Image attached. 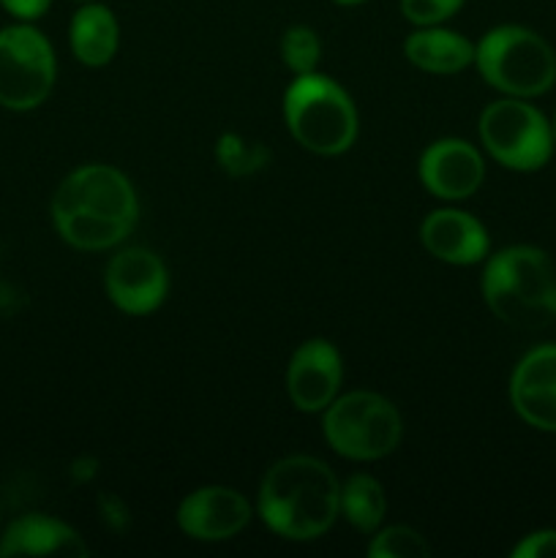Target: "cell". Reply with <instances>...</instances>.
<instances>
[{
    "label": "cell",
    "instance_id": "6da1fadb",
    "mask_svg": "<svg viewBox=\"0 0 556 558\" xmlns=\"http://www.w3.org/2000/svg\"><path fill=\"white\" fill-rule=\"evenodd\" d=\"M140 199L120 169L87 163L74 169L52 196V221L60 238L80 251H107L136 227Z\"/></svg>",
    "mask_w": 556,
    "mask_h": 558
},
{
    "label": "cell",
    "instance_id": "7a4b0ae2",
    "mask_svg": "<svg viewBox=\"0 0 556 558\" xmlns=\"http://www.w3.org/2000/svg\"><path fill=\"white\" fill-rule=\"evenodd\" d=\"M256 510L273 534L311 543L330 532L341 515V483L319 458L287 456L262 477Z\"/></svg>",
    "mask_w": 556,
    "mask_h": 558
},
{
    "label": "cell",
    "instance_id": "3957f363",
    "mask_svg": "<svg viewBox=\"0 0 556 558\" xmlns=\"http://www.w3.org/2000/svg\"><path fill=\"white\" fill-rule=\"evenodd\" d=\"M483 298L507 327L543 330L556 319L554 259L534 245L501 248L485 265Z\"/></svg>",
    "mask_w": 556,
    "mask_h": 558
},
{
    "label": "cell",
    "instance_id": "277c9868",
    "mask_svg": "<svg viewBox=\"0 0 556 558\" xmlns=\"http://www.w3.org/2000/svg\"><path fill=\"white\" fill-rule=\"evenodd\" d=\"M289 134L316 156H341L358 140V109L338 82L325 74H300L283 96Z\"/></svg>",
    "mask_w": 556,
    "mask_h": 558
},
{
    "label": "cell",
    "instance_id": "5b68a950",
    "mask_svg": "<svg viewBox=\"0 0 556 558\" xmlns=\"http://www.w3.org/2000/svg\"><path fill=\"white\" fill-rule=\"evenodd\" d=\"M474 65L491 87L512 98H534L556 82V52L540 33L499 25L474 47Z\"/></svg>",
    "mask_w": 556,
    "mask_h": 558
},
{
    "label": "cell",
    "instance_id": "8992f818",
    "mask_svg": "<svg viewBox=\"0 0 556 558\" xmlns=\"http://www.w3.org/2000/svg\"><path fill=\"white\" fill-rule=\"evenodd\" d=\"M322 430L333 450L349 461H379L390 456L403 436L398 409L379 392L354 390L338 396L322 417Z\"/></svg>",
    "mask_w": 556,
    "mask_h": 558
},
{
    "label": "cell",
    "instance_id": "52a82bcc",
    "mask_svg": "<svg viewBox=\"0 0 556 558\" xmlns=\"http://www.w3.org/2000/svg\"><path fill=\"white\" fill-rule=\"evenodd\" d=\"M480 140L491 158L516 172H534L545 167L554 153V129L545 114L523 98H501L480 114Z\"/></svg>",
    "mask_w": 556,
    "mask_h": 558
},
{
    "label": "cell",
    "instance_id": "ba28073f",
    "mask_svg": "<svg viewBox=\"0 0 556 558\" xmlns=\"http://www.w3.org/2000/svg\"><path fill=\"white\" fill-rule=\"evenodd\" d=\"M55 85V52L41 31L11 25L0 31V107L27 112L47 101Z\"/></svg>",
    "mask_w": 556,
    "mask_h": 558
},
{
    "label": "cell",
    "instance_id": "9c48e42d",
    "mask_svg": "<svg viewBox=\"0 0 556 558\" xmlns=\"http://www.w3.org/2000/svg\"><path fill=\"white\" fill-rule=\"evenodd\" d=\"M104 287H107L109 300L123 314L147 316L161 308V303L167 300L169 272L161 256L134 245V248L118 251L109 259Z\"/></svg>",
    "mask_w": 556,
    "mask_h": 558
},
{
    "label": "cell",
    "instance_id": "30bf717a",
    "mask_svg": "<svg viewBox=\"0 0 556 558\" xmlns=\"http://www.w3.org/2000/svg\"><path fill=\"white\" fill-rule=\"evenodd\" d=\"M251 523V501L227 485H205L180 501L178 526L200 543H223Z\"/></svg>",
    "mask_w": 556,
    "mask_h": 558
},
{
    "label": "cell",
    "instance_id": "8fae6325",
    "mask_svg": "<svg viewBox=\"0 0 556 558\" xmlns=\"http://www.w3.org/2000/svg\"><path fill=\"white\" fill-rule=\"evenodd\" d=\"M343 379L341 354L325 338H311L294 349L287 368V390L300 412H325L338 398Z\"/></svg>",
    "mask_w": 556,
    "mask_h": 558
},
{
    "label": "cell",
    "instance_id": "7c38bea8",
    "mask_svg": "<svg viewBox=\"0 0 556 558\" xmlns=\"http://www.w3.org/2000/svg\"><path fill=\"white\" fill-rule=\"evenodd\" d=\"M418 172L420 183L425 185L428 194L458 202L472 196L483 185L485 163L478 147L458 136H447V140H436L425 147Z\"/></svg>",
    "mask_w": 556,
    "mask_h": 558
},
{
    "label": "cell",
    "instance_id": "4fadbf2b",
    "mask_svg": "<svg viewBox=\"0 0 556 558\" xmlns=\"http://www.w3.org/2000/svg\"><path fill=\"white\" fill-rule=\"evenodd\" d=\"M510 403L523 423L556 434V343L523 354L510 376Z\"/></svg>",
    "mask_w": 556,
    "mask_h": 558
},
{
    "label": "cell",
    "instance_id": "5bb4252c",
    "mask_svg": "<svg viewBox=\"0 0 556 558\" xmlns=\"http://www.w3.org/2000/svg\"><path fill=\"white\" fill-rule=\"evenodd\" d=\"M420 240L434 259L461 267L483 262L491 248V238L483 223L472 213L452 210V207L428 213L420 223Z\"/></svg>",
    "mask_w": 556,
    "mask_h": 558
},
{
    "label": "cell",
    "instance_id": "9a60e30c",
    "mask_svg": "<svg viewBox=\"0 0 556 558\" xmlns=\"http://www.w3.org/2000/svg\"><path fill=\"white\" fill-rule=\"evenodd\" d=\"M0 556H87V545L63 521L49 515L20 518L0 537Z\"/></svg>",
    "mask_w": 556,
    "mask_h": 558
},
{
    "label": "cell",
    "instance_id": "2e32d148",
    "mask_svg": "<svg viewBox=\"0 0 556 558\" xmlns=\"http://www.w3.org/2000/svg\"><path fill=\"white\" fill-rule=\"evenodd\" d=\"M403 54L412 65L428 74H458L474 63V44L467 36L447 27H418L403 41Z\"/></svg>",
    "mask_w": 556,
    "mask_h": 558
},
{
    "label": "cell",
    "instance_id": "e0dca14e",
    "mask_svg": "<svg viewBox=\"0 0 556 558\" xmlns=\"http://www.w3.org/2000/svg\"><path fill=\"white\" fill-rule=\"evenodd\" d=\"M69 41L80 63L90 65V69L107 65L120 47L118 16L112 14L109 5L87 0L71 20Z\"/></svg>",
    "mask_w": 556,
    "mask_h": 558
},
{
    "label": "cell",
    "instance_id": "ac0fdd59",
    "mask_svg": "<svg viewBox=\"0 0 556 558\" xmlns=\"http://www.w3.org/2000/svg\"><path fill=\"white\" fill-rule=\"evenodd\" d=\"M387 512L385 488L371 474H352L341 485V515L360 534H374Z\"/></svg>",
    "mask_w": 556,
    "mask_h": 558
},
{
    "label": "cell",
    "instance_id": "d6986e66",
    "mask_svg": "<svg viewBox=\"0 0 556 558\" xmlns=\"http://www.w3.org/2000/svg\"><path fill=\"white\" fill-rule=\"evenodd\" d=\"M270 147L262 145V142L245 140L240 134H232V131L221 134L216 142V161L232 178H249V174L262 172L270 163Z\"/></svg>",
    "mask_w": 556,
    "mask_h": 558
},
{
    "label": "cell",
    "instance_id": "ffe728a7",
    "mask_svg": "<svg viewBox=\"0 0 556 558\" xmlns=\"http://www.w3.org/2000/svg\"><path fill=\"white\" fill-rule=\"evenodd\" d=\"M281 58L294 76L314 74L322 58V41L314 27L292 25L281 38Z\"/></svg>",
    "mask_w": 556,
    "mask_h": 558
},
{
    "label": "cell",
    "instance_id": "44dd1931",
    "mask_svg": "<svg viewBox=\"0 0 556 558\" xmlns=\"http://www.w3.org/2000/svg\"><path fill=\"white\" fill-rule=\"evenodd\" d=\"M431 548L420 532L409 526H387L374 534L368 545L371 558H423Z\"/></svg>",
    "mask_w": 556,
    "mask_h": 558
},
{
    "label": "cell",
    "instance_id": "7402d4cb",
    "mask_svg": "<svg viewBox=\"0 0 556 558\" xmlns=\"http://www.w3.org/2000/svg\"><path fill=\"white\" fill-rule=\"evenodd\" d=\"M398 3H401V14L407 16L412 25L428 27L450 20V16L461 9L463 0H398Z\"/></svg>",
    "mask_w": 556,
    "mask_h": 558
},
{
    "label": "cell",
    "instance_id": "603a6c76",
    "mask_svg": "<svg viewBox=\"0 0 556 558\" xmlns=\"http://www.w3.org/2000/svg\"><path fill=\"white\" fill-rule=\"evenodd\" d=\"M512 558H556V529L527 534L512 548Z\"/></svg>",
    "mask_w": 556,
    "mask_h": 558
},
{
    "label": "cell",
    "instance_id": "cb8c5ba5",
    "mask_svg": "<svg viewBox=\"0 0 556 558\" xmlns=\"http://www.w3.org/2000/svg\"><path fill=\"white\" fill-rule=\"evenodd\" d=\"M49 3H52V0H0V5H3L11 16L25 22L38 20L41 14H47Z\"/></svg>",
    "mask_w": 556,
    "mask_h": 558
},
{
    "label": "cell",
    "instance_id": "d4e9b609",
    "mask_svg": "<svg viewBox=\"0 0 556 558\" xmlns=\"http://www.w3.org/2000/svg\"><path fill=\"white\" fill-rule=\"evenodd\" d=\"M333 3H338V5H360V3H365V0H333Z\"/></svg>",
    "mask_w": 556,
    "mask_h": 558
},
{
    "label": "cell",
    "instance_id": "484cf974",
    "mask_svg": "<svg viewBox=\"0 0 556 558\" xmlns=\"http://www.w3.org/2000/svg\"><path fill=\"white\" fill-rule=\"evenodd\" d=\"M554 142H556V118H554Z\"/></svg>",
    "mask_w": 556,
    "mask_h": 558
},
{
    "label": "cell",
    "instance_id": "4316f807",
    "mask_svg": "<svg viewBox=\"0 0 556 558\" xmlns=\"http://www.w3.org/2000/svg\"><path fill=\"white\" fill-rule=\"evenodd\" d=\"M82 3H87V0H82Z\"/></svg>",
    "mask_w": 556,
    "mask_h": 558
}]
</instances>
